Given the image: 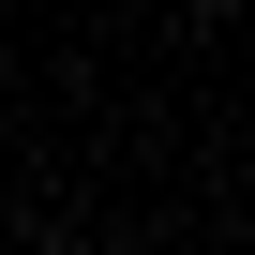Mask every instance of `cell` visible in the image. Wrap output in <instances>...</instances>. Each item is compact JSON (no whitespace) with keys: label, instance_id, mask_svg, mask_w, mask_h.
<instances>
[{"label":"cell","instance_id":"2","mask_svg":"<svg viewBox=\"0 0 255 255\" xmlns=\"http://www.w3.org/2000/svg\"><path fill=\"white\" fill-rule=\"evenodd\" d=\"M240 165H255V150H240Z\"/></svg>","mask_w":255,"mask_h":255},{"label":"cell","instance_id":"1","mask_svg":"<svg viewBox=\"0 0 255 255\" xmlns=\"http://www.w3.org/2000/svg\"><path fill=\"white\" fill-rule=\"evenodd\" d=\"M30 255H90V240H30Z\"/></svg>","mask_w":255,"mask_h":255}]
</instances>
